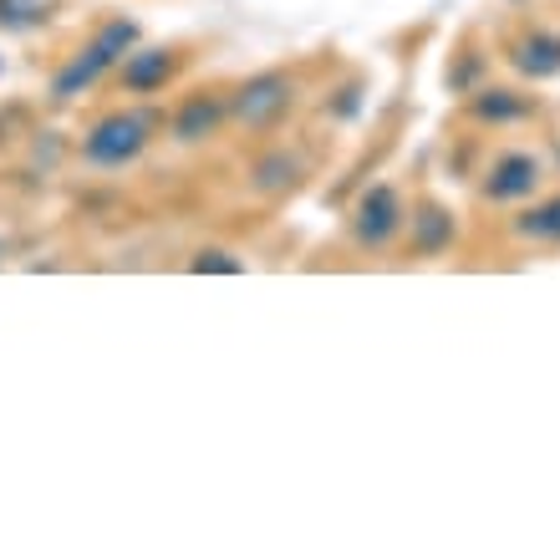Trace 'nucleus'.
Returning <instances> with one entry per match:
<instances>
[{
    "mask_svg": "<svg viewBox=\"0 0 560 560\" xmlns=\"http://www.w3.org/2000/svg\"><path fill=\"white\" fill-rule=\"evenodd\" d=\"M138 42H143L138 21H128V15L103 21V26L88 36V46H77L72 57L57 67V77H51V103H77V97H88L103 77L118 72V61L128 57Z\"/></svg>",
    "mask_w": 560,
    "mask_h": 560,
    "instance_id": "1",
    "label": "nucleus"
},
{
    "mask_svg": "<svg viewBox=\"0 0 560 560\" xmlns=\"http://www.w3.org/2000/svg\"><path fill=\"white\" fill-rule=\"evenodd\" d=\"M163 122L168 118H163L159 107H118V113L92 122L88 133H82V143H77V153H82L88 168H133L148 153V143L159 138Z\"/></svg>",
    "mask_w": 560,
    "mask_h": 560,
    "instance_id": "2",
    "label": "nucleus"
},
{
    "mask_svg": "<svg viewBox=\"0 0 560 560\" xmlns=\"http://www.w3.org/2000/svg\"><path fill=\"white\" fill-rule=\"evenodd\" d=\"M291 107H295V77L276 72V67L245 77L230 92V122L240 133H276L280 122L291 118Z\"/></svg>",
    "mask_w": 560,
    "mask_h": 560,
    "instance_id": "3",
    "label": "nucleus"
},
{
    "mask_svg": "<svg viewBox=\"0 0 560 560\" xmlns=\"http://www.w3.org/2000/svg\"><path fill=\"white\" fill-rule=\"evenodd\" d=\"M408 224V205H402L398 184H368L352 205V240L362 250H387Z\"/></svg>",
    "mask_w": 560,
    "mask_h": 560,
    "instance_id": "4",
    "label": "nucleus"
},
{
    "mask_svg": "<svg viewBox=\"0 0 560 560\" xmlns=\"http://www.w3.org/2000/svg\"><path fill=\"white\" fill-rule=\"evenodd\" d=\"M163 128H168V138H174L178 148L209 143V138H220L224 128H230V97H224V92H189V97L168 113Z\"/></svg>",
    "mask_w": 560,
    "mask_h": 560,
    "instance_id": "5",
    "label": "nucleus"
},
{
    "mask_svg": "<svg viewBox=\"0 0 560 560\" xmlns=\"http://www.w3.org/2000/svg\"><path fill=\"white\" fill-rule=\"evenodd\" d=\"M540 178H546L540 159L525 153V148H510V153H500V159L485 168L479 194H485L489 205H530L535 189H540Z\"/></svg>",
    "mask_w": 560,
    "mask_h": 560,
    "instance_id": "6",
    "label": "nucleus"
},
{
    "mask_svg": "<svg viewBox=\"0 0 560 560\" xmlns=\"http://www.w3.org/2000/svg\"><path fill=\"white\" fill-rule=\"evenodd\" d=\"M178 72V57L174 46H143L138 42L128 57L118 61V82L128 97H153V92H163L168 82H174Z\"/></svg>",
    "mask_w": 560,
    "mask_h": 560,
    "instance_id": "7",
    "label": "nucleus"
},
{
    "mask_svg": "<svg viewBox=\"0 0 560 560\" xmlns=\"http://www.w3.org/2000/svg\"><path fill=\"white\" fill-rule=\"evenodd\" d=\"M408 250L418 255V260H439V255H448L454 250V235H458V224H454V214L443 205H433V199H423V205L408 214Z\"/></svg>",
    "mask_w": 560,
    "mask_h": 560,
    "instance_id": "8",
    "label": "nucleus"
},
{
    "mask_svg": "<svg viewBox=\"0 0 560 560\" xmlns=\"http://www.w3.org/2000/svg\"><path fill=\"white\" fill-rule=\"evenodd\" d=\"M510 67L525 82H550L560 77V36L556 31H520L510 42Z\"/></svg>",
    "mask_w": 560,
    "mask_h": 560,
    "instance_id": "9",
    "label": "nucleus"
},
{
    "mask_svg": "<svg viewBox=\"0 0 560 560\" xmlns=\"http://www.w3.org/2000/svg\"><path fill=\"white\" fill-rule=\"evenodd\" d=\"M469 113L489 128H510V122H525L535 113V103L515 88H474L469 92Z\"/></svg>",
    "mask_w": 560,
    "mask_h": 560,
    "instance_id": "10",
    "label": "nucleus"
},
{
    "mask_svg": "<svg viewBox=\"0 0 560 560\" xmlns=\"http://www.w3.org/2000/svg\"><path fill=\"white\" fill-rule=\"evenodd\" d=\"M295 184H301V159H295L291 148H270V153H260L250 168V189L266 194V199H276V194H291Z\"/></svg>",
    "mask_w": 560,
    "mask_h": 560,
    "instance_id": "11",
    "label": "nucleus"
},
{
    "mask_svg": "<svg viewBox=\"0 0 560 560\" xmlns=\"http://www.w3.org/2000/svg\"><path fill=\"white\" fill-rule=\"evenodd\" d=\"M515 240L560 245V194L556 199H540V205H525V214H515Z\"/></svg>",
    "mask_w": 560,
    "mask_h": 560,
    "instance_id": "12",
    "label": "nucleus"
},
{
    "mask_svg": "<svg viewBox=\"0 0 560 560\" xmlns=\"http://www.w3.org/2000/svg\"><path fill=\"white\" fill-rule=\"evenodd\" d=\"M189 270L194 276H240L245 260H240L235 250H224V245H205V250L189 255Z\"/></svg>",
    "mask_w": 560,
    "mask_h": 560,
    "instance_id": "13",
    "label": "nucleus"
},
{
    "mask_svg": "<svg viewBox=\"0 0 560 560\" xmlns=\"http://www.w3.org/2000/svg\"><path fill=\"white\" fill-rule=\"evenodd\" d=\"M46 21L42 0H0V31H31Z\"/></svg>",
    "mask_w": 560,
    "mask_h": 560,
    "instance_id": "14",
    "label": "nucleus"
},
{
    "mask_svg": "<svg viewBox=\"0 0 560 560\" xmlns=\"http://www.w3.org/2000/svg\"><path fill=\"white\" fill-rule=\"evenodd\" d=\"M474 72H479V57H474V51H464V57H458V67L448 72V92H474V88H479V82H474Z\"/></svg>",
    "mask_w": 560,
    "mask_h": 560,
    "instance_id": "15",
    "label": "nucleus"
},
{
    "mask_svg": "<svg viewBox=\"0 0 560 560\" xmlns=\"http://www.w3.org/2000/svg\"><path fill=\"white\" fill-rule=\"evenodd\" d=\"M357 103H362V88L347 82V88H341V103H337V118H357Z\"/></svg>",
    "mask_w": 560,
    "mask_h": 560,
    "instance_id": "16",
    "label": "nucleus"
},
{
    "mask_svg": "<svg viewBox=\"0 0 560 560\" xmlns=\"http://www.w3.org/2000/svg\"><path fill=\"white\" fill-rule=\"evenodd\" d=\"M0 260H5V240H0Z\"/></svg>",
    "mask_w": 560,
    "mask_h": 560,
    "instance_id": "17",
    "label": "nucleus"
},
{
    "mask_svg": "<svg viewBox=\"0 0 560 560\" xmlns=\"http://www.w3.org/2000/svg\"><path fill=\"white\" fill-rule=\"evenodd\" d=\"M556 163H560V148H556Z\"/></svg>",
    "mask_w": 560,
    "mask_h": 560,
    "instance_id": "18",
    "label": "nucleus"
}]
</instances>
